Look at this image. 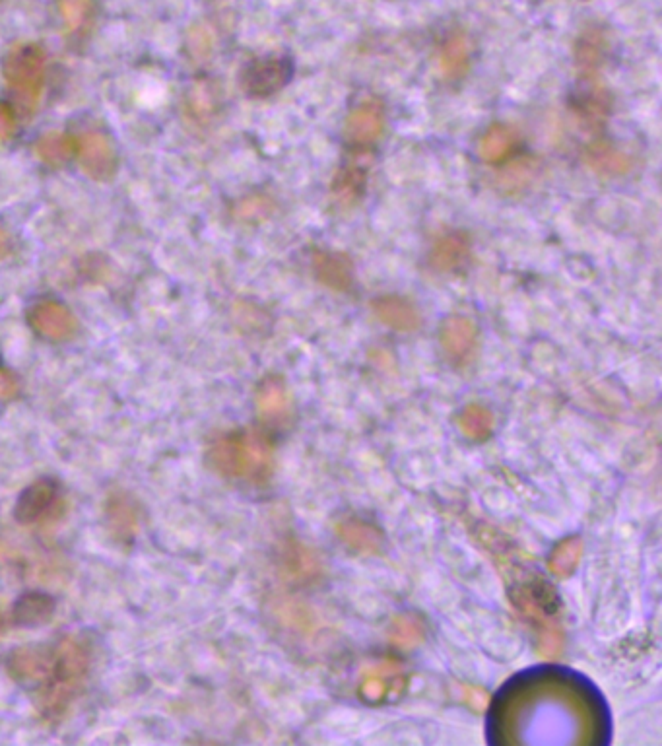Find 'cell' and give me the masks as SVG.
Here are the masks:
<instances>
[{"label": "cell", "mask_w": 662, "mask_h": 746, "mask_svg": "<svg viewBox=\"0 0 662 746\" xmlns=\"http://www.w3.org/2000/svg\"><path fill=\"white\" fill-rule=\"evenodd\" d=\"M92 649L80 636H63L51 647L49 677L37 690L39 712L47 719L65 715L90 675Z\"/></svg>", "instance_id": "6da1fadb"}, {"label": "cell", "mask_w": 662, "mask_h": 746, "mask_svg": "<svg viewBox=\"0 0 662 746\" xmlns=\"http://www.w3.org/2000/svg\"><path fill=\"white\" fill-rule=\"evenodd\" d=\"M47 72V55L35 43H20L12 47L2 61V76L6 84L24 100H37Z\"/></svg>", "instance_id": "7a4b0ae2"}, {"label": "cell", "mask_w": 662, "mask_h": 746, "mask_svg": "<svg viewBox=\"0 0 662 746\" xmlns=\"http://www.w3.org/2000/svg\"><path fill=\"white\" fill-rule=\"evenodd\" d=\"M76 158L82 171L96 181H107L119 168V154L111 136L86 131L76 138Z\"/></svg>", "instance_id": "3957f363"}, {"label": "cell", "mask_w": 662, "mask_h": 746, "mask_svg": "<svg viewBox=\"0 0 662 746\" xmlns=\"http://www.w3.org/2000/svg\"><path fill=\"white\" fill-rule=\"evenodd\" d=\"M61 506V484L51 476L32 482L16 500L14 517L22 525H34L49 519Z\"/></svg>", "instance_id": "277c9868"}, {"label": "cell", "mask_w": 662, "mask_h": 746, "mask_svg": "<svg viewBox=\"0 0 662 746\" xmlns=\"http://www.w3.org/2000/svg\"><path fill=\"white\" fill-rule=\"evenodd\" d=\"M292 61L288 57L268 55L253 61L243 72V88L253 98H268L280 92L292 78Z\"/></svg>", "instance_id": "5b68a950"}, {"label": "cell", "mask_w": 662, "mask_h": 746, "mask_svg": "<svg viewBox=\"0 0 662 746\" xmlns=\"http://www.w3.org/2000/svg\"><path fill=\"white\" fill-rule=\"evenodd\" d=\"M28 323L41 339L51 342H67L78 331L76 315L57 300H41L30 307Z\"/></svg>", "instance_id": "8992f818"}, {"label": "cell", "mask_w": 662, "mask_h": 746, "mask_svg": "<svg viewBox=\"0 0 662 746\" xmlns=\"http://www.w3.org/2000/svg\"><path fill=\"white\" fill-rule=\"evenodd\" d=\"M385 133V109L377 100L360 103L344 121V140L352 148H371Z\"/></svg>", "instance_id": "52a82bcc"}, {"label": "cell", "mask_w": 662, "mask_h": 746, "mask_svg": "<svg viewBox=\"0 0 662 746\" xmlns=\"http://www.w3.org/2000/svg\"><path fill=\"white\" fill-rule=\"evenodd\" d=\"M51 647L24 645L14 649L6 659V671L18 684L39 690L49 677Z\"/></svg>", "instance_id": "ba28073f"}, {"label": "cell", "mask_w": 662, "mask_h": 746, "mask_svg": "<svg viewBox=\"0 0 662 746\" xmlns=\"http://www.w3.org/2000/svg\"><path fill=\"white\" fill-rule=\"evenodd\" d=\"M105 521L111 537L121 544H131L140 527L138 506L127 492H113L105 502Z\"/></svg>", "instance_id": "9c48e42d"}, {"label": "cell", "mask_w": 662, "mask_h": 746, "mask_svg": "<svg viewBox=\"0 0 662 746\" xmlns=\"http://www.w3.org/2000/svg\"><path fill=\"white\" fill-rule=\"evenodd\" d=\"M472 245L463 232L445 234L433 243L430 251V265L439 272H457L470 263Z\"/></svg>", "instance_id": "30bf717a"}, {"label": "cell", "mask_w": 662, "mask_h": 746, "mask_svg": "<svg viewBox=\"0 0 662 746\" xmlns=\"http://www.w3.org/2000/svg\"><path fill=\"white\" fill-rule=\"evenodd\" d=\"M608 37L600 28H587L575 43V65L585 80L595 78L608 57Z\"/></svg>", "instance_id": "8fae6325"}, {"label": "cell", "mask_w": 662, "mask_h": 746, "mask_svg": "<svg viewBox=\"0 0 662 746\" xmlns=\"http://www.w3.org/2000/svg\"><path fill=\"white\" fill-rule=\"evenodd\" d=\"M311 265H313V271H315V276L319 278V282H323L325 286H329L332 290L344 292L354 282L352 261L342 253L317 249L311 257Z\"/></svg>", "instance_id": "7c38bea8"}, {"label": "cell", "mask_w": 662, "mask_h": 746, "mask_svg": "<svg viewBox=\"0 0 662 746\" xmlns=\"http://www.w3.org/2000/svg\"><path fill=\"white\" fill-rule=\"evenodd\" d=\"M439 67L447 80H463L472 67V47L466 35L453 32L447 35L439 49Z\"/></svg>", "instance_id": "4fadbf2b"}, {"label": "cell", "mask_w": 662, "mask_h": 746, "mask_svg": "<svg viewBox=\"0 0 662 746\" xmlns=\"http://www.w3.org/2000/svg\"><path fill=\"white\" fill-rule=\"evenodd\" d=\"M519 133L503 123H496L486 129L478 142V154L486 164H503L519 146Z\"/></svg>", "instance_id": "5bb4252c"}, {"label": "cell", "mask_w": 662, "mask_h": 746, "mask_svg": "<svg viewBox=\"0 0 662 746\" xmlns=\"http://www.w3.org/2000/svg\"><path fill=\"white\" fill-rule=\"evenodd\" d=\"M55 609H57V603L49 593L28 591V593L20 595L18 601L14 603L12 616H14V622L18 626L34 628V626H41V624L49 622L51 616L55 614Z\"/></svg>", "instance_id": "9a60e30c"}, {"label": "cell", "mask_w": 662, "mask_h": 746, "mask_svg": "<svg viewBox=\"0 0 662 746\" xmlns=\"http://www.w3.org/2000/svg\"><path fill=\"white\" fill-rule=\"evenodd\" d=\"M585 162L591 170L600 175H608V177L624 175L631 170V158L628 154L614 148L608 142H596L593 146H589L585 152Z\"/></svg>", "instance_id": "2e32d148"}, {"label": "cell", "mask_w": 662, "mask_h": 746, "mask_svg": "<svg viewBox=\"0 0 662 746\" xmlns=\"http://www.w3.org/2000/svg\"><path fill=\"white\" fill-rule=\"evenodd\" d=\"M35 152L47 166L61 168L76 156V140L61 133H49L37 140Z\"/></svg>", "instance_id": "e0dca14e"}, {"label": "cell", "mask_w": 662, "mask_h": 746, "mask_svg": "<svg viewBox=\"0 0 662 746\" xmlns=\"http://www.w3.org/2000/svg\"><path fill=\"white\" fill-rule=\"evenodd\" d=\"M474 340H476V331L468 319L453 317L443 325V346L455 358L468 356L474 346Z\"/></svg>", "instance_id": "ac0fdd59"}, {"label": "cell", "mask_w": 662, "mask_h": 746, "mask_svg": "<svg viewBox=\"0 0 662 746\" xmlns=\"http://www.w3.org/2000/svg\"><path fill=\"white\" fill-rule=\"evenodd\" d=\"M375 311L393 329H414L418 325V313L406 300L397 296H387L375 302Z\"/></svg>", "instance_id": "d6986e66"}, {"label": "cell", "mask_w": 662, "mask_h": 746, "mask_svg": "<svg viewBox=\"0 0 662 746\" xmlns=\"http://www.w3.org/2000/svg\"><path fill=\"white\" fill-rule=\"evenodd\" d=\"M365 185V171L358 166H346L338 171L332 183V195L340 203H356L358 197L362 195Z\"/></svg>", "instance_id": "ffe728a7"}, {"label": "cell", "mask_w": 662, "mask_h": 746, "mask_svg": "<svg viewBox=\"0 0 662 746\" xmlns=\"http://www.w3.org/2000/svg\"><path fill=\"white\" fill-rule=\"evenodd\" d=\"M575 111L581 115L583 121H587L591 127H598L606 121L610 113V100L600 90H589L581 94L575 100Z\"/></svg>", "instance_id": "44dd1931"}, {"label": "cell", "mask_w": 662, "mask_h": 746, "mask_svg": "<svg viewBox=\"0 0 662 746\" xmlns=\"http://www.w3.org/2000/svg\"><path fill=\"white\" fill-rule=\"evenodd\" d=\"M59 12L68 32L80 34L92 16V0H59Z\"/></svg>", "instance_id": "7402d4cb"}, {"label": "cell", "mask_w": 662, "mask_h": 746, "mask_svg": "<svg viewBox=\"0 0 662 746\" xmlns=\"http://www.w3.org/2000/svg\"><path fill=\"white\" fill-rule=\"evenodd\" d=\"M16 113L8 103L0 102V142L10 140L16 133Z\"/></svg>", "instance_id": "603a6c76"}, {"label": "cell", "mask_w": 662, "mask_h": 746, "mask_svg": "<svg viewBox=\"0 0 662 746\" xmlns=\"http://www.w3.org/2000/svg\"><path fill=\"white\" fill-rule=\"evenodd\" d=\"M20 391V383L16 375L8 370H0V403L12 401Z\"/></svg>", "instance_id": "cb8c5ba5"}, {"label": "cell", "mask_w": 662, "mask_h": 746, "mask_svg": "<svg viewBox=\"0 0 662 746\" xmlns=\"http://www.w3.org/2000/svg\"><path fill=\"white\" fill-rule=\"evenodd\" d=\"M10 249H12V241H10V236H8V232L0 226V261L10 253Z\"/></svg>", "instance_id": "d4e9b609"}, {"label": "cell", "mask_w": 662, "mask_h": 746, "mask_svg": "<svg viewBox=\"0 0 662 746\" xmlns=\"http://www.w3.org/2000/svg\"><path fill=\"white\" fill-rule=\"evenodd\" d=\"M0 628H2V616H0Z\"/></svg>", "instance_id": "484cf974"}]
</instances>
